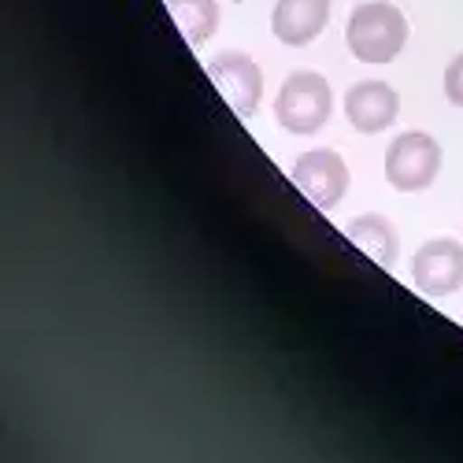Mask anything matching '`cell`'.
Segmentation results:
<instances>
[{
	"mask_svg": "<svg viewBox=\"0 0 463 463\" xmlns=\"http://www.w3.org/2000/svg\"><path fill=\"white\" fill-rule=\"evenodd\" d=\"M349 49L356 60L364 63H390L401 56L404 42H408V19L393 8L382 5V0H371V5H360L349 15Z\"/></svg>",
	"mask_w": 463,
	"mask_h": 463,
	"instance_id": "1",
	"label": "cell"
},
{
	"mask_svg": "<svg viewBox=\"0 0 463 463\" xmlns=\"http://www.w3.org/2000/svg\"><path fill=\"white\" fill-rule=\"evenodd\" d=\"M334 111V93L330 82L316 71H293L279 90L275 100V119L289 134H316L326 127Z\"/></svg>",
	"mask_w": 463,
	"mask_h": 463,
	"instance_id": "2",
	"label": "cell"
},
{
	"mask_svg": "<svg viewBox=\"0 0 463 463\" xmlns=\"http://www.w3.org/2000/svg\"><path fill=\"white\" fill-rule=\"evenodd\" d=\"M438 171H441V145L422 130H408L385 148V178L401 193L427 189L438 178Z\"/></svg>",
	"mask_w": 463,
	"mask_h": 463,
	"instance_id": "3",
	"label": "cell"
},
{
	"mask_svg": "<svg viewBox=\"0 0 463 463\" xmlns=\"http://www.w3.org/2000/svg\"><path fill=\"white\" fill-rule=\"evenodd\" d=\"M293 185L319 212H334L345 189H349V167L334 148H312L293 164Z\"/></svg>",
	"mask_w": 463,
	"mask_h": 463,
	"instance_id": "4",
	"label": "cell"
},
{
	"mask_svg": "<svg viewBox=\"0 0 463 463\" xmlns=\"http://www.w3.org/2000/svg\"><path fill=\"white\" fill-rule=\"evenodd\" d=\"M411 279L427 297H449L463 286V245L452 238L427 241L411 260Z\"/></svg>",
	"mask_w": 463,
	"mask_h": 463,
	"instance_id": "5",
	"label": "cell"
},
{
	"mask_svg": "<svg viewBox=\"0 0 463 463\" xmlns=\"http://www.w3.org/2000/svg\"><path fill=\"white\" fill-rule=\"evenodd\" d=\"M208 74H212V82L215 90L230 100V108H234L238 115H256L260 108V97H263V74L256 67L252 56L245 52H222L208 63Z\"/></svg>",
	"mask_w": 463,
	"mask_h": 463,
	"instance_id": "6",
	"label": "cell"
},
{
	"mask_svg": "<svg viewBox=\"0 0 463 463\" xmlns=\"http://www.w3.org/2000/svg\"><path fill=\"white\" fill-rule=\"evenodd\" d=\"M345 115L360 134H378V130H390L393 119L401 115V97L393 86L385 82H356L345 97Z\"/></svg>",
	"mask_w": 463,
	"mask_h": 463,
	"instance_id": "7",
	"label": "cell"
},
{
	"mask_svg": "<svg viewBox=\"0 0 463 463\" xmlns=\"http://www.w3.org/2000/svg\"><path fill=\"white\" fill-rule=\"evenodd\" d=\"M326 19H330V0H279L271 12V30L282 45L300 49L312 45L323 33Z\"/></svg>",
	"mask_w": 463,
	"mask_h": 463,
	"instance_id": "8",
	"label": "cell"
},
{
	"mask_svg": "<svg viewBox=\"0 0 463 463\" xmlns=\"http://www.w3.org/2000/svg\"><path fill=\"white\" fill-rule=\"evenodd\" d=\"M345 238H349L356 249H364L378 267H393L401 241H397V230L385 215H360L345 226Z\"/></svg>",
	"mask_w": 463,
	"mask_h": 463,
	"instance_id": "9",
	"label": "cell"
},
{
	"mask_svg": "<svg viewBox=\"0 0 463 463\" xmlns=\"http://www.w3.org/2000/svg\"><path fill=\"white\" fill-rule=\"evenodd\" d=\"M175 26L189 45H204L208 37L219 30V5L215 0H164Z\"/></svg>",
	"mask_w": 463,
	"mask_h": 463,
	"instance_id": "10",
	"label": "cell"
},
{
	"mask_svg": "<svg viewBox=\"0 0 463 463\" xmlns=\"http://www.w3.org/2000/svg\"><path fill=\"white\" fill-rule=\"evenodd\" d=\"M445 97L463 108V52L445 67Z\"/></svg>",
	"mask_w": 463,
	"mask_h": 463,
	"instance_id": "11",
	"label": "cell"
}]
</instances>
